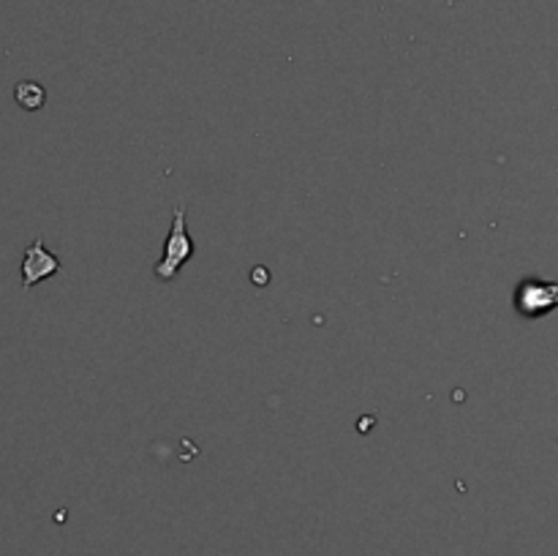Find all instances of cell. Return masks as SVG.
Instances as JSON below:
<instances>
[{
	"mask_svg": "<svg viewBox=\"0 0 558 556\" xmlns=\"http://www.w3.org/2000/svg\"><path fill=\"white\" fill-rule=\"evenodd\" d=\"M194 251L196 245L194 240H191L189 227H185V205L180 202L172 213V227H169L167 243H163V256L158 259V265L153 267L156 278H161V281H172V278L180 273V267L194 256Z\"/></svg>",
	"mask_w": 558,
	"mask_h": 556,
	"instance_id": "1",
	"label": "cell"
},
{
	"mask_svg": "<svg viewBox=\"0 0 558 556\" xmlns=\"http://www.w3.org/2000/svg\"><path fill=\"white\" fill-rule=\"evenodd\" d=\"M60 267L63 265H60L58 256H54L52 251H47L41 238H36L27 245L25 254H22V289H31L36 287V283L47 281V278H52Z\"/></svg>",
	"mask_w": 558,
	"mask_h": 556,
	"instance_id": "2",
	"label": "cell"
},
{
	"mask_svg": "<svg viewBox=\"0 0 558 556\" xmlns=\"http://www.w3.org/2000/svg\"><path fill=\"white\" fill-rule=\"evenodd\" d=\"M558 305V283L529 278L518 289V311L523 316H543Z\"/></svg>",
	"mask_w": 558,
	"mask_h": 556,
	"instance_id": "3",
	"label": "cell"
},
{
	"mask_svg": "<svg viewBox=\"0 0 558 556\" xmlns=\"http://www.w3.org/2000/svg\"><path fill=\"white\" fill-rule=\"evenodd\" d=\"M14 101L20 104L22 109H27V112H36V109H41L44 101H47V90H44L38 82L25 80L14 87Z\"/></svg>",
	"mask_w": 558,
	"mask_h": 556,
	"instance_id": "4",
	"label": "cell"
}]
</instances>
